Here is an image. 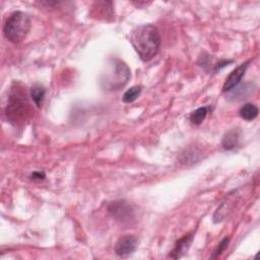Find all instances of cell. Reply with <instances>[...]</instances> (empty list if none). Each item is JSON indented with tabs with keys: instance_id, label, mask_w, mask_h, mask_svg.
I'll use <instances>...</instances> for the list:
<instances>
[{
	"instance_id": "8",
	"label": "cell",
	"mask_w": 260,
	"mask_h": 260,
	"mask_svg": "<svg viewBox=\"0 0 260 260\" xmlns=\"http://www.w3.org/2000/svg\"><path fill=\"white\" fill-rule=\"evenodd\" d=\"M91 8V15L96 19L109 20L108 18H113L114 10L111 1H96Z\"/></svg>"
},
{
	"instance_id": "17",
	"label": "cell",
	"mask_w": 260,
	"mask_h": 260,
	"mask_svg": "<svg viewBox=\"0 0 260 260\" xmlns=\"http://www.w3.org/2000/svg\"><path fill=\"white\" fill-rule=\"evenodd\" d=\"M46 177L45 173L44 172H41V171H35L31 173L30 175V178L31 180H35V181H40V180H44Z\"/></svg>"
},
{
	"instance_id": "15",
	"label": "cell",
	"mask_w": 260,
	"mask_h": 260,
	"mask_svg": "<svg viewBox=\"0 0 260 260\" xmlns=\"http://www.w3.org/2000/svg\"><path fill=\"white\" fill-rule=\"evenodd\" d=\"M141 89H142V87L138 86V85H134V86L130 87L129 89H127L124 92V94L122 96V101L126 104H130V103L134 102L141 93Z\"/></svg>"
},
{
	"instance_id": "12",
	"label": "cell",
	"mask_w": 260,
	"mask_h": 260,
	"mask_svg": "<svg viewBox=\"0 0 260 260\" xmlns=\"http://www.w3.org/2000/svg\"><path fill=\"white\" fill-rule=\"evenodd\" d=\"M259 110L256 105L252 103H247L245 104L239 111V115L242 119L246 121H252L258 116Z\"/></svg>"
},
{
	"instance_id": "3",
	"label": "cell",
	"mask_w": 260,
	"mask_h": 260,
	"mask_svg": "<svg viewBox=\"0 0 260 260\" xmlns=\"http://www.w3.org/2000/svg\"><path fill=\"white\" fill-rule=\"evenodd\" d=\"M31 21L28 14L22 11L11 12L3 25L4 37L13 44L21 43L28 35Z\"/></svg>"
},
{
	"instance_id": "14",
	"label": "cell",
	"mask_w": 260,
	"mask_h": 260,
	"mask_svg": "<svg viewBox=\"0 0 260 260\" xmlns=\"http://www.w3.org/2000/svg\"><path fill=\"white\" fill-rule=\"evenodd\" d=\"M209 109H210V107L205 106V107H200V108L196 109L195 111H193L189 117L190 122L194 125H200L205 120Z\"/></svg>"
},
{
	"instance_id": "4",
	"label": "cell",
	"mask_w": 260,
	"mask_h": 260,
	"mask_svg": "<svg viewBox=\"0 0 260 260\" xmlns=\"http://www.w3.org/2000/svg\"><path fill=\"white\" fill-rule=\"evenodd\" d=\"M7 119L12 124L23 123L29 116V103L25 90L19 87L18 84L11 87L8 104L6 107Z\"/></svg>"
},
{
	"instance_id": "2",
	"label": "cell",
	"mask_w": 260,
	"mask_h": 260,
	"mask_svg": "<svg viewBox=\"0 0 260 260\" xmlns=\"http://www.w3.org/2000/svg\"><path fill=\"white\" fill-rule=\"evenodd\" d=\"M131 77L128 65L118 58H110L106 71L102 74L101 83L108 90H119L124 87Z\"/></svg>"
},
{
	"instance_id": "9",
	"label": "cell",
	"mask_w": 260,
	"mask_h": 260,
	"mask_svg": "<svg viewBox=\"0 0 260 260\" xmlns=\"http://www.w3.org/2000/svg\"><path fill=\"white\" fill-rule=\"evenodd\" d=\"M193 239H194L193 234L184 235L181 239H179L175 243V246H174L173 250L170 252L169 257L173 258V259H178V258L184 256L188 252V250L193 242Z\"/></svg>"
},
{
	"instance_id": "10",
	"label": "cell",
	"mask_w": 260,
	"mask_h": 260,
	"mask_svg": "<svg viewBox=\"0 0 260 260\" xmlns=\"http://www.w3.org/2000/svg\"><path fill=\"white\" fill-rule=\"evenodd\" d=\"M254 89V85L251 82H247L245 84H238L235 88L226 92V99L229 101H241L247 99Z\"/></svg>"
},
{
	"instance_id": "1",
	"label": "cell",
	"mask_w": 260,
	"mask_h": 260,
	"mask_svg": "<svg viewBox=\"0 0 260 260\" xmlns=\"http://www.w3.org/2000/svg\"><path fill=\"white\" fill-rule=\"evenodd\" d=\"M130 43L143 62L150 61L159 51L161 40L156 26L141 24L130 34Z\"/></svg>"
},
{
	"instance_id": "5",
	"label": "cell",
	"mask_w": 260,
	"mask_h": 260,
	"mask_svg": "<svg viewBox=\"0 0 260 260\" xmlns=\"http://www.w3.org/2000/svg\"><path fill=\"white\" fill-rule=\"evenodd\" d=\"M108 211L111 216L120 223H129L135 215L133 207L124 200L113 201L108 206Z\"/></svg>"
},
{
	"instance_id": "16",
	"label": "cell",
	"mask_w": 260,
	"mask_h": 260,
	"mask_svg": "<svg viewBox=\"0 0 260 260\" xmlns=\"http://www.w3.org/2000/svg\"><path fill=\"white\" fill-rule=\"evenodd\" d=\"M229 243H230V238H228V237L223 238V239L221 240V242L219 243V245L217 246V248L214 250L213 254L210 256V259H216L218 256H220L221 253H222V252L225 250V248L228 247Z\"/></svg>"
},
{
	"instance_id": "6",
	"label": "cell",
	"mask_w": 260,
	"mask_h": 260,
	"mask_svg": "<svg viewBox=\"0 0 260 260\" xmlns=\"http://www.w3.org/2000/svg\"><path fill=\"white\" fill-rule=\"evenodd\" d=\"M138 246V240L134 235H125L121 237L115 245V253L120 257L131 255Z\"/></svg>"
},
{
	"instance_id": "7",
	"label": "cell",
	"mask_w": 260,
	"mask_h": 260,
	"mask_svg": "<svg viewBox=\"0 0 260 260\" xmlns=\"http://www.w3.org/2000/svg\"><path fill=\"white\" fill-rule=\"evenodd\" d=\"M249 63H250V61H246L245 63H242L240 66H238L236 69H234L230 73V75L226 77V79L223 83L222 92L226 93L230 90H232L233 88H235L238 84H240L241 80L243 79V77L246 73V70L249 66Z\"/></svg>"
},
{
	"instance_id": "13",
	"label": "cell",
	"mask_w": 260,
	"mask_h": 260,
	"mask_svg": "<svg viewBox=\"0 0 260 260\" xmlns=\"http://www.w3.org/2000/svg\"><path fill=\"white\" fill-rule=\"evenodd\" d=\"M45 95H46V89L44 86L40 84H36L30 88V98L38 108H41L43 106Z\"/></svg>"
},
{
	"instance_id": "11",
	"label": "cell",
	"mask_w": 260,
	"mask_h": 260,
	"mask_svg": "<svg viewBox=\"0 0 260 260\" xmlns=\"http://www.w3.org/2000/svg\"><path fill=\"white\" fill-rule=\"evenodd\" d=\"M239 141V131L236 129L230 130L228 131L221 140V146L226 149V150H231L234 149Z\"/></svg>"
}]
</instances>
